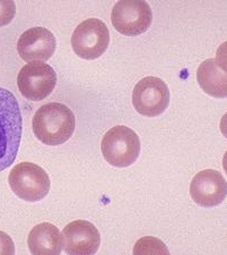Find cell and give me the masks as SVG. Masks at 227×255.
<instances>
[{"mask_svg":"<svg viewBox=\"0 0 227 255\" xmlns=\"http://www.w3.org/2000/svg\"><path fill=\"white\" fill-rule=\"evenodd\" d=\"M23 133L22 114L13 93L0 88V172L14 163Z\"/></svg>","mask_w":227,"mask_h":255,"instance_id":"2","label":"cell"},{"mask_svg":"<svg viewBox=\"0 0 227 255\" xmlns=\"http://www.w3.org/2000/svg\"><path fill=\"white\" fill-rule=\"evenodd\" d=\"M197 80L200 88L214 98H225L227 96V79L224 69L217 59H207L197 71Z\"/></svg>","mask_w":227,"mask_h":255,"instance_id":"13","label":"cell"},{"mask_svg":"<svg viewBox=\"0 0 227 255\" xmlns=\"http://www.w3.org/2000/svg\"><path fill=\"white\" fill-rule=\"evenodd\" d=\"M76 119L73 110L59 102H51L39 108L32 121L35 136L47 145L55 146L73 136Z\"/></svg>","mask_w":227,"mask_h":255,"instance_id":"1","label":"cell"},{"mask_svg":"<svg viewBox=\"0 0 227 255\" xmlns=\"http://www.w3.org/2000/svg\"><path fill=\"white\" fill-rule=\"evenodd\" d=\"M27 244L34 255H58L64 248L63 235L59 229L49 223L36 225L30 232Z\"/></svg>","mask_w":227,"mask_h":255,"instance_id":"12","label":"cell"},{"mask_svg":"<svg viewBox=\"0 0 227 255\" xmlns=\"http://www.w3.org/2000/svg\"><path fill=\"white\" fill-rule=\"evenodd\" d=\"M9 186L19 199L39 202L50 192V178L43 168L33 162H20L11 169L8 177Z\"/></svg>","mask_w":227,"mask_h":255,"instance_id":"4","label":"cell"},{"mask_svg":"<svg viewBox=\"0 0 227 255\" xmlns=\"http://www.w3.org/2000/svg\"><path fill=\"white\" fill-rule=\"evenodd\" d=\"M111 20L115 30L123 35L136 36L150 28L152 13L146 1L123 0L114 5Z\"/></svg>","mask_w":227,"mask_h":255,"instance_id":"7","label":"cell"},{"mask_svg":"<svg viewBox=\"0 0 227 255\" xmlns=\"http://www.w3.org/2000/svg\"><path fill=\"white\" fill-rule=\"evenodd\" d=\"M15 245L9 235L0 232V255H14Z\"/></svg>","mask_w":227,"mask_h":255,"instance_id":"15","label":"cell"},{"mask_svg":"<svg viewBox=\"0 0 227 255\" xmlns=\"http://www.w3.org/2000/svg\"><path fill=\"white\" fill-rule=\"evenodd\" d=\"M101 149L109 164L126 168L136 162L140 154V139L136 131L127 126H115L103 136Z\"/></svg>","mask_w":227,"mask_h":255,"instance_id":"3","label":"cell"},{"mask_svg":"<svg viewBox=\"0 0 227 255\" xmlns=\"http://www.w3.org/2000/svg\"><path fill=\"white\" fill-rule=\"evenodd\" d=\"M226 180L220 171L206 169L193 177L190 184V195L204 208H214L223 203L226 197Z\"/></svg>","mask_w":227,"mask_h":255,"instance_id":"9","label":"cell"},{"mask_svg":"<svg viewBox=\"0 0 227 255\" xmlns=\"http://www.w3.org/2000/svg\"><path fill=\"white\" fill-rule=\"evenodd\" d=\"M65 252L70 255H93L101 245V235L93 224L86 220H75L64 228Z\"/></svg>","mask_w":227,"mask_h":255,"instance_id":"10","label":"cell"},{"mask_svg":"<svg viewBox=\"0 0 227 255\" xmlns=\"http://www.w3.org/2000/svg\"><path fill=\"white\" fill-rule=\"evenodd\" d=\"M57 41L51 31L45 27H32L20 35L17 51L25 61H47L56 51Z\"/></svg>","mask_w":227,"mask_h":255,"instance_id":"11","label":"cell"},{"mask_svg":"<svg viewBox=\"0 0 227 255\" xmlns=\"http://www.w3.org/2000/svg\"><path fill=\"white\" fill-rule=\"evenodd\" d=\"M57 74L51 66L42 61H32L20 69L17 86L20 94L31 101H41L55 90Z\"/></svg>","mask_w":227,"mask_h":255,"instance_id":"6","label":"cell"},{"mask_svg":"<svg viewBox=\"0 0 227 255\" xmlns=\"http://www.w3.org/2000/svg\"><path fill=\"white\" fill-rule=\"evenodd\" d=\"M110 43L109 28L97 18H88L78 25L72 36V47L78 57L86 60L97 59Z\"/></svg>","mask_w":227,"mask_h":255,"instance_id":"5","label":"cell"},{"mask_svg":"<svg viewBox=\"0 0 227 255\" xmlns=\"http://www.w3.org/2000/svg\"><path fill=\"white\" fill-rule=\"evenodd\" d=\"M170 104V91L163 80L148 76L136 84L133 92V105L136 112L146 117L163 114Z\"/></svg>","mask_w":227,"mask_h":255,"instance_id":"8","label":"cell"},{"mask_svg":"<svg viewBox=\"0 0 227 255\" xmlns=\"http://www.w3.org/2000/svg\"><path fill=\"white\" fill-rule=\"evenodd\" d=\"M16 5L14 1H0V26L8 25L14 19Z\"/></svg>","mask_w":227,"mask_h":255,"instance_id":"14","label":"cell"}]
</instances>
